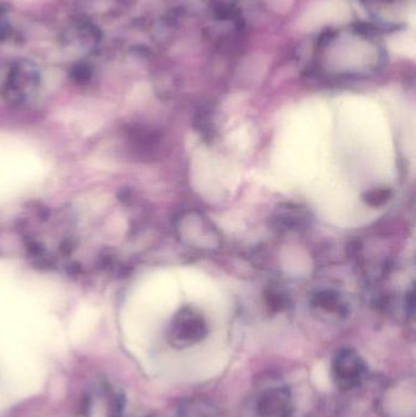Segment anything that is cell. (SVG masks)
I'll return each mask as SVG.
<instances>
[{"mask_svg":"<svg viewBox=\"0 0 416 417\" xmlns=\"http://www.w3.org/2000/svg\"><path fill=\"white\" fill-rule=\"evenodd\" d=\"M311 304L322 312L333 314L337 316H347L348 304L342 298L341 295L332 290H319L313 295Z\"/></svg>","mask_w":416,"mask_h":417,"instance_id":"cell-4","label":"cell"},{"mask_svg":"<svg viewBox=\"0 0 416 417\" xmlns=\"http://www.w3.org/2000/svg\"><path fill=\"white\" fill-rule=\"evenodd\" d=\"M332 373L337 387L343 391H351L363 382L366 364L358 351L344 348L333 358Z\"/></svg>","mask_w":416,"mask_h":417,"instance_id":"cell-2","label":"cell"},{"mask_svg":"<svg viewBox=\"0 0 416 417\" xmlns=\"http://www.w3.org/2000/svg\"><path fill=\"white\" fill-rule=\"evenodd\" d=\"M259 417H292V396L285 387H274L259 395L257 403Z\"/></svg>","mask_w":416,"mask_h":417,"instance_id":"cell-3","label":"cell"},{"mask_svg":"<svg viewBox=\"0 0 416 417\" xmlns=\"http://www.w3.org/2000/svg\"><path fill=\"white\" fill-rule=\"evenodd\" d=\"M266 302L269 307H271L274 312H282L288 307V299L281 292H269L266 295Z\"/></svg>","mask_w":416,"mask_h":417,"instance_id":"cell-7","label":"cell"},{"mask_svg":"<svg viewBox=\"0 0 416 417\" xmlns=\"http://www.w3.org/2000/svg\"><path fill=\"white\" fill-rule=\"evenodd\" d=\"M392 197V190L390 188H375L369 190L364 194V202L373 207H382L383 204L390 200Z\"/></svg>","mask_w":416,"mask_h":417,"instance_id":"cell-6","label":"cell"},{"mask_svg":"<svg viewBox=\"0 0 416 417\" xmlns=\"http://www.w3.org/2000/svg\"><path fill=\"white\" fill-rule=\"evenodd\" d=\"M208 334V324L197 309L184 307L179 310L167 331V339L174 348L184 349L202 342Z\"/></svg>","mask_w":416,"mask_h":417,"instance_id":"cell-1","label":"cell"},{"mask_svg":"<svg viewBox=\"0 0 416 417\" xmlns=\"http://www.w3.org/2000/svg\"><path fill=\"white\" fill-rule=\"evenodd\" d=\"M308 219L309 215L307 211L288 204L286 205V207L279 209L275 221L281 231H293V229H299V227H304L307 224Z\"/></svg>","mask_w":416,"mask_h":417,"instance_id":"cell-5","label":"cell"}]
</instances>
